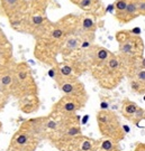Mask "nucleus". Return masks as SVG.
<instances>
[{
	"label": "nucleus",
	"mask_w": 145,
	"mask_h": 151,
	"mask_svg": "<svg viewBox=\"0 0 145 151\" xmlns=\"http://www.w3.org/2000/svg\"><path fill=\"white\" fill-rule=\"evenodd\" d=\"M91 74L98 84L106 90H113L123 81L125 73L122 60L118 55L111 54L105 64L91 68Z\"/></svg>",
	"instance_id": "obj_1"
},
{
	"label": "nucleus",
	"mask_w": 145,
	"mask_h": 151,
	"mask_svg": "<svg viewBox=\"0 0 145 151\" xmlns=\"http://www.w3.org/2000/svg\"><path fill=\"white\" fill-rule=\"evenodd\" d=\"M10 95L20 100L26 96H37V84L34 80L31 67L27 63H18L14 65V84Z\"/></svg>",
	"instance_id": "obj_2"
},
{
	"label": "nucleus",
	"mask_w": 145,
	"mask_h": 151,
	"mask_svg": "<svg viewBox=\"0 0 145 151\" xmlns=\"http://www.w3.org/2000/svg\"><path fill=\"white\" fill-rule=\"evenodd\" d=\"M97 125L103 138L111 139L119 143L125 139V132L120 124L118 115L110 110H100L96 115Z\"/></svg>",
	"instance_id": "obj_3"
},
{
	"label": "nucleus",
	"mask_w": 145,
	"mask_h": 151,
	"mask_svg": "<svg viewBox=\"0 0 145 151\" xmlns=\"http://www.w3.org/2000/svg\"><path fill=\"white\" fill-rule=\"evenodd\" d=\"M119 45V58L122 63L141 57L144 54V42L140 36H136L128 30H122L116 34Z\"/></svg>",
	"instance_id": "obj_4"
},
{
	"label": "nucleus",
	"mask_w": 145,
	"mask_h": 151,
	"mask_svg": "<svg viewBox=\"0 0 145 151\" xmlns=\"http://www.w3.org/2000/svg\"><path fill=\"white\" fill-rule=\"evenodd\" d=\"M88 100L80 97L68 96L63 95L56 103L52 106V112L54 114H64V115H73L77 114L78 111L85 108Z\"/></svg>",
	"instance_id": "obj_5"
},
{
	"label": "nucleus",
	"mask_w": 145,
	"mask_h": 151,
	"mask_svg": "<svg viewBox=\"0 0 145 151\" xmlns=\"http://www.w3.org/2000/svg\"><path fill=\"white\" fill-rule=\"evenodd\" d=\"M26 8V0H0V15L10 19L11 24L20 22Z\"/></svg>",
	"instance_id": "obj_6"
},
{
	"label": "nucleus",
	"mask_w": 145,
	"mask_h": 151,
	"mask_svg": "<svg viewBox=\"0 0 145 151\" xmlns=\"http://www.w3.org/2000/svg\"><path fill=\"white\" fill-rule=\"evenodd\" d=\"M28 133L36 138L39 142L42 140L47 139V129H46V116H38V118H32L26 121H24L20 127Z\"/></svg>",
	"instance_id": "obj_7"
},
{
	"label": "nucleus",
	"mask_w": 145,
	"mask_h": 151,
	"mask_svg": "<svg viewBox=\"0 0 145 151\" xmlns=\"http://www.w3.org/2000/svg\"><path fill=\"white\" fill-rule=\"evenodd\" d=\"M58 86H59L60 91L62 92L63 95L80 97V99H85V100L89 99L86 87H85L82 82L79 81L78 77H73V78H69V80H65L63 82H60Z\"/></svg>",
	"instance_id": "obj_8"
},
{
	"label": "nucleus",
	"mask_w": 145,
	"mask_h": 151,
	"mask_svg": "<svg viewBox=\"0 0 145 151\" xmlns=\"http://www.w3.org/2000/svg\"><path fill=\"white\" fill-rule=\"evenodd\" d=\"M86 50L88 60H89V70L105 64L108 58L110 57V55L113 54L109 49L99 46V45H91Z\"/></svg>",
	"instance_id": "obj_9"
},
{
	"label": "nucleus",
	"mask_w": 145,
	"mask_h": 151,
	"mask_svg": "<svg viewBox=\"0 0 145 151\" xmlns=\"http://www.w3.org/2000/svg\"><path fill=\"white\" fill-rule=\"evenodd\" d=\"M99 140L92 139L83 134L71 138L69 151H98Z\"/></svg>",
	"instance_id": "obj_10"
},
{
	"label": "nucleus",
	"mask_w": 145,
	"mask_h": 151,
	"mask_svg": "<svg viewBox=\"0 0 145 151\" xmlns=\"http://www.w3.org/2000/svg\"><path fill=\"white\" fill-rule=\"evenodd\" d=\"M38 143H39V141L36 138H34L31 133H28L24 129L19 128L14 133V135L11 137L10 142L8 145V149L7 150L15 149V148H20V147H26V146L37 147Z\"/></svg>",
	"instance_id": "obj_11"
},
{
	"label": "nucleus",
	"mask_w": 145,
	"mask_h": 151,
	"mask_svg": "<svg viewBox=\"0 0 145 151\" xmlns=\"http://www.w3.org/2000/svg\"><path fill=\"white\" fill-rule=\"evenodd\" d=\"M140 109L141 106L137 105V103L130 101L129 99H125L122 103V114L125 119L130 122L134 120L135 115L140 111Z\"/></svg>",
	"instance_id": "obj_12"
},
{
	"label": "nucleus",
	"mask_w": 145,
	"mask_h": 151,
	"mask_svg": "<svg viewBox=\"0 0 145 151\" xmlns=\"http://www.w3.org/2000/svg\"><path fill=\"white\" fill-rule=\"evenodd\" d=\"M39 106L38 96H26L19 100V109L24 113L36 112Z\"/></svg>",
	"instance_id": "obj_13"
},
{
	"label": "nucleus",
	"mask_w": 145,
	"mask_h": 151,
	"mask_svg": "<svg viewBox=\"0 0 145 151\" xmlns=\"http://www.w3.org/2000/svg\"><path fill=\"white\" fill-rule=\"evenodd\" d=\"M138 16H140V14H138V10H137L136 2L133 1V0H129L127 8H126V10L124 12L123 17L120 18L119 22L120 24H127V22H132L133 19H135V18H137Z\"/></svg>",
	"instance_id": "obj_14"
},
{
	"label": "nucleus",
	"mask_w": 145,
	"mask_h": 151,
	"mask_svg": "<svg viewBox=\"0 0 145 151\" xmlns=\"http://www.w3.org/2000/svg\"><path fill=\"white\" fill-rule=\"evenodd\" d=\"M97 29L96 22L90 15L80 17V30L82 32H95Z\"/></svg>",
	"instance_id": "obj_15"
},
{
	"label": "nucleus",
	"mask_w": 145,
	"mask_h": 151,
	"mask_svg": "<svg viewBox=\"0 0 145 151\" xmlns=\"http://www.w3.org/2000/svg\"><path fill=\"white\" fill-rule=\"evenodd\" d=\"M11 46L9 42L0 43V66L9 64L11 62Z\"/></svg>",
	"instance_id": "obj_16"
},
{
	"label": "nucleus",
	"mask_w": 145,
	"mask_h": 151,
	"mask_svg": "<svg viewBox=\"0 0 145 151\" xmlns=\"http://www.w3.org/2000/svg\"><path fill=\"white\" fill-rule=\"evenodd\" d=\"M129 0H116L115 1V17L117 20H120V18L123 17L124 12L127 8Z\"/></svg>",
	"instance_id": "obj_17"
},
{
	"label": "nucleus",
	"mask_w": 145,
	"mask_h": 151,
	"mask_svg": "<svg viewBox=\"0 0 145 151\" xmlns=\"http://www.w3.org/2000/svg\"><path fill=\"white\" fill-rule=\"evenodd\" d=\"M98 5H100L99 0H80V1L77 4V6H78L80 9H82V10H85V11H88V12L93 10Z\"/></svg>",
	"instance_id": "obj_18"
},
{
	"label": "nucleus",
	"mask_w": 145,
	"mask_h": 151,
	"mask_svg": "<svg viewBox=\"0 0 145 151\" xmlns=\"http://www.w3.org/2000/svg\"><path fill=\"white\" fill-rule=\"evenodd\" d=\"M116 146H118L117 142H115L111 139H108V138H102L101 140H99L98 151H109L111 150L113 148H115Z\"/></svg>",
	"instance_id": "obj_19"
},
{
	"label": "nucleus",
	"mask_w": 145,
	"mask_h": 151,
	"mask_svg": "<svg viewBox=\"0 0 145 151\" xmlns=\"http://www.w3.org/2000/svg\"><path fill=\"white\" fill-rule=\"evenodd\" d=\"M129 85H130L132 91L135 92L136 94L144 95V93H145V83H142V82L137 81V80H134V78H130V80H129Z\"/></svg>",
	"instance_id": "obj_20"
},
{
	"label": "nucleus",
	"mask_w": 145,
	"mask_h": 151,
	"mask_svg": "<svg viewBox=\"0 0 145 151\" xmlns=\"http://www.w3.org/2000/svg\"><path fill=\"white\" fill-rule=\"evenodd\" d=\"M9 92L5 90L4 87L0 85V111L6 106V104L8 103V100H9Z\"/></svg>",
	"instance_id": "obj_21"
},
{
	"label": "nucleus",
	"mask_w": 145,
	"mask_h": 151,
	"mask_svg": "<svg viewBox=\"0 0 145 151\" xmlns=\"http://www.w3.org/2000/svg\"><path fill=\"white\" fill-rule=\"evenodd\" d=\"M136 5H137V10H138L140 16H144L145 15V0H142V1L136 2Z\"/></svg>",
	"instance_id": "obj_22"
},
{
	"label": "nucleus",
	"mask_w": 145,
	"mask_h": 151,
	"mask_svg": "<svg viewBox=\"0 0 145 151\" xmlns=\"http://www.w3.org/2000/svg\"><path fill=\"white\" fill-rule=\"evenodd\" d=\"M37 147L35 146H26V147H20V148H15V149H10L8 151H36Z\"/></svg>",
	"instance_id": "obj_23"
},
{
	"label": "nucleus",
	"mask_w": 145,
	"mask_h": 151,
	"mask_svg": "<svg viewBox=\"0 0 145 151\" xmlns=\"http://www.w3.org/2000/svg\"><path fill=\"white\" fill-rule=\"evenodd\" d=\"M134 151H145V143L144 142H137L134 147Z\"/></svg>",
	"instance_id": "obj_24"
},
{
	"label": "nucleus",
	"mask_w": 145,
	"mask_h": 151,
	"mask_svg": "<svg viewBox=\"0 0 145 151\" xmlns=\"http://www.w3.org/2000/svg\"><path fill=\"white\" fill-rule=\"evenodd\" d=\"M109 151H122V150H120V148H119V146H116L115 148H113L111 150H109Z\"/></svg>",
	"instance_id": "obj_25"
},
{
	"label": "nucleus",
	"mask_w": 145,
	"mask_h": 151,
	"mask_svg": "<svg viewBox=\"0 0 145 151\" xmlns=\"http://www.w3.org/2000/svg\"><path fill=\"white\" fill-rule=\"evenodd\" d=\"M70 1L72 2V4H74V5H77V4H78V2L80 1V0H70Z\"/></svg>",
	"instance_id": "obj_26"
},
{
	"label": "nucleus",
	"mask_w": 145,
	"mask_h": 151,
	"mask_svg": "<svg viewBox=\"0 0 145 151\" xmlns=\"http://www.w3.org/2000/svg\"><path fill=\"white\" fill-rule=\"evenodd\" d=\"M133 1H135V2H138V1H142V0H133Z\"/></svg>",
	"instance_id": "obj_27"
},
{
	"label": "nucleus",
	"mask_w": 145,
	"mask_h": 151,
	"mask_svg": "<svg viewBox=\"0 0 145 151\" xmlns=\"http://www.w3.org/2000/svg\"><path fill=\"white\" fill-rule=\"evenodd\" d=\"M0 129H1V122H0Z\"/></svg>",
	"instance_id": "obj_28"
}]
</instances>
